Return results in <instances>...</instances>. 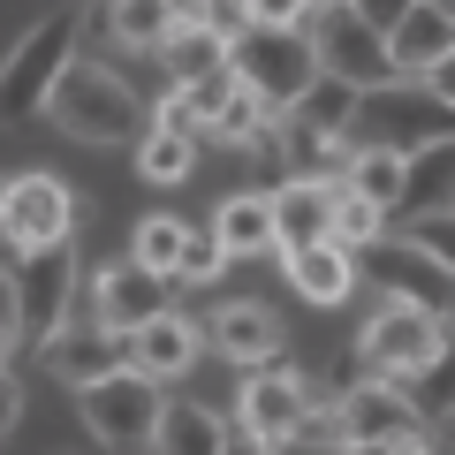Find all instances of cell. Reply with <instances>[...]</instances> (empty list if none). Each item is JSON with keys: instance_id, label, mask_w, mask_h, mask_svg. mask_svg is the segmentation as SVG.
<instances>
[{"instance_id": "obj_1", "label": "cell", "mask_w": 455, "mask_h": 455, "mask_svg": "<svg viewBox=\"0 0 455 455\" xmlns=\"http://www.w3.org/2000/svg\"><path fill=\"white\" fill-rule=\"evenodd\" d=\"M455 137V107L433 92L425 76H395L379 92H357V114H349V152H425Z\"/></svg>"}, {"instance_id": "obj_2", "label": "cell", "mask_w": 455, "mask_h": 455, "mask_svg": "<svg viewBox=\"0 0 455 455\" xmlns=\"http://www.w3.org/2000/svg\"><path fill=\"white\" fill-rule=\"evenodd\" d=\"M46 114H53V130L76 137V145H137V137L152 130L145 92H130V84L114 76V68H99V61L68 68V76L53 84Z\"/></svg>"}, {"instance_id": "obj_3", "label": "cell", "mask_w": 455, "mask_h": 455, "mask_svg": "<svg viewBox=\"0 0 455 455\" xmlns=\"http://www.w3.org/2000/svg\"><path fill=\"white\" fill-rule=\"evenodd\" d=\"M440 357H448V326H440L433 311L403 304V296H379V311L357 334V372L387 379V387H418Z\"/></svg>"}, {"instance_id": "obj_4", "label": "cell", "mask_w": 455, "mask_h": 455, "mask_svg": "<svg viewBox=\"0 0 455 455\" xmlns=\"http://www.w3.org/2000/svg\"><path fill=\"white\" fill-rule=\"evenodd\" d=\"M76 16H46L31 23V31L8 46V61H0V122H31V114H46L53 84L76 68Z\"/></svg>"}, {"instance_id": "obj_5", "label": "cell", "mask_w": 455, "mask_h": 455, "mask_svg": "<svg viewBox=\"0 0 455 455\" xmlns=\"http://www.w3.org/2000/svg\"><path fill=\"white\" fill-rule=\"evenodd\" d=\"M311 440L326 448H395V440H425V410L387 379H357L349 395H334V410L311 418Z\"/></svg>"}, {"instance_id": "obj_6", "label": "cell", "mask_w": 455, "mask_h": 455, "mask_svg": "<svg viewBox=\"0 0 455 455\" xmlns=\"http://www.w3.org/2000/svg\"><path fill=\"white\" fill-rule=\"evenodd\" d=\"M76 418L92 425V440L99 448H114V455H137V448H152V433H160V418H167V395H160V379H145V372H107V379H92V387H76Z\"/></svg>"}, {"instance_id": "obj_7", "label": "cell", "mask_w": 455, "mask_h": 455, "mask_svg": "<svg viewBox=\"0 0 455 455\" xmlns=\"http://www.w3.org/2000/svg\"><path fill=\"white\" fill-rule=\"evenodd\" d=\"M228 68L274 114H296L304 92L319 84V46H311V31H235V61Z\"/></svg>"}, {"instance_id": "obj_8", "label": "cell", "mask_w": 455, "mask_h": 455, "mask_svg": "<svg viewBox=\"0 0 455 455\" xmlns=\"http://www.w3.org/2000/svg\"><path fill=\"white\" fill-rule=\"evenodd\" d=\"M68 235H76V190L61 175H0V243H8V259H38Z\"/></svg>"}, {"instance_id": "obj_9", "label": "cell", "mask_w": 455, "mask_h": 455, "mask_svg": "<svg viewBox=\"0 0 455 455\" xmlns=\"http://www.w3.org/2000/svg\"><path fill=\"white\" fill-rule=\"evenodd\" d=\"M304 31H311V46H319V76H341V84H357V92H379V84L403 76V68H395V46L349 8V0L319 8Z\"/></svg>"}, {"instance_id": "obj_10", "label": "cell", "mask_w": 455, "mask_h": 455, "mask_svg": "<svg viewBox=\"0 0 455 455\" xmlns=\"http://www.w3.org/2000/svg\"><path fill=\"white\" fill-rule=\"evenodd\" d=\"M8 296H16V334L46 349L68 326V304H76V235L53 243V251H38V259H16Z\"/></svg>"}, {"instance_id": "obj_11", "label": "cell", "mask_w": 455, "mask_h": 455, "mask_svg": "<svg viewBox=\"0 0 455 455\" xmlns=\"http://www.w3.org/2000/svg\"><path fill=\"white\" fill-rule=\"evenodd\" d=\"M334 403V395H319L296 364H259V372L243 379V395H235V425H251L259 440H304L311 433V418Z\"/></svg>"}, {"instance_id": "obj_12", "label": "cell", "mask_w": 455, "mask_h": 455, "mask_svg": "<svg viewBox=\"0 0 455 455\" xmlns=\"http://www.w3.org/2000/svg\"><path fill=\"white\" fill-rule=\"evenodd\" d=\"M160 311H167V274H152V266H137V259H114V266L92 274V319L107 326V334L130 341L137 326H152Z\"/></svg>"}, {"instance_id": "obj_13", "label": "cell", "mask_w": 455, "mask_h": 455, "mask_svg": "<svg viewBox=\"0 0 455 455\" xmlns=\"http://www.w3.org/2000/svg\"><path fill=\"white\" fill-rule=\"evenodd\" d=\"M152 61L167 68L175 92H190V84H205V76H228V61H235V31H228L220 16H182Z\"/></svg>"}, {"instance_id": "obj_14", "label": "cell", "mask_w": 455, "mask_h": 455, "mask_svg": "<svg viewBox=\"0 0 455 455\" xmlns=\"http://www.w3.org/2000/svg\"><path fill=\"white\" fill-rule=\"evenodd\" d=\"M38 357H46L53 379H68V387H92V379H107V372H122V364H130V341L107 334L99 319H68L61 334L38 349Z\"/></svg>"}, {"instance_id": "obj_15", "label": "cell", "mask_w": 455, "mask_h": 455, "mask_svg": "<svg viewBox=\"0 0 455 455\" xmlns=\"http://www.w3.org/2000/svg\"><path fill=\"white\" fill-rule=\"evenodd\" d=\"M334 197H341V182H311V175H289L274 190V243H281V259H296V251H311V243L334 235Z\"/></svg>"}, {"instance_id": "obj_16", "label": "cell", "mask_w": 455, "mask_h": 455, "mask_svg": "<svg viewBox=\"0 0 455 455\" xmlns=\"http://www.w3.org/2000/svg\"><path fill=\"white\" fill-rule=\"evenodd\" d=\"M205 334H212L220 357H235L243 372H259V364H281V334H289V326L274 319V304H220Z\"/></svg>"}, {"instance_id": "obj_17", "label": "cell", "mask_w": 455, "mask_h": 455, "mask_svg": "<svg viewBox=\"0 0 455 455\" xmlns=\"http://www.w3.org/2000/svg\"><path fill=\"white\" fill-rule=\"evenodd\" d=\"M197 349H205V326L182 319V311H160L152 326H137L130 334V372L145 379H182L197 364Z\"/></svg>"}, {"instance_id": "obj_18", "label": "cell", "mask_w": 455, "mask_h": 455, "mask_svg": "<svg viewBox=\"0 0 455 455\" xmlns=\"http://www.w3.org/2000/svg\"><path fill=\"white\" fill-rule=\"evenodd\" d=\"M433 212H455V137H440V145L410 152V167H403V197H395V220L418 228V220H433Z\"/></svg>"}, {"instance_id": "obj_19", "label": "cell", "mask_w": 455, "mask_h": 455, "mask_svg": "<svg viewBox=\"0 0 455 455\" xmlns=\"http://www.w3.org/2000/svg\"><path fill=\"white\" fill-rule=\"evenodd\" d=\"M387 296H403V304H418V311H433V319H448L455 311V274L440 259H425L418 243H403V235H395L387 243Z\"/></svg>"}, {"instance_id": "obj_20", "label": "cell", "mask_w": 455, "mask_h": 455, "mask_svg": "<svg viewBox=\"0 0 455 455\" xmlns=\"http://www.w3.org/2000/svg\"><path fill=\"white\" fill-rule=\"evenodd\" d=\"M212 243L228 251V259H274V197L266 190H243V197H228L220 212H212Z\"/></svg>"}, {"instance_id": "obj_21", "label": "cell", "mask_w": 455, "mask_h": 455, "mask_svg": "<svg viewBox=\"0 0 455 455\" xmlns=\"http://www.w3.org/2000/svg\"><path fill=\"white\" fill-rule=\"evenodd\" d=\"M289 281H296L304 304H341V296L357 289V251H341L334 235H326V243H311V251L289 259Z\"/></svg>"}, {"instance_id": "obj_22", "label": "cell", "mask_w": 455, "mask_h": 455, "mask_svg": "<svg viewBox=\"0 0 455 455\" xmlns=\"http://www.w3.org/2000/svg\"><path fill=\"white\" fill-rule=\"evenodd\" d=\"M387 46H395V68H403V76H433V68L455 53V23L440 16L433 0H418V8H410V23L387 38Z\"/></svg>"}, {"instance_id": "obj_23", "label": "cell", "mask_w": 455, "mask_h": 455, "mask_svg": "<svg viewBox=\"0 0 455 455\" xmlns=\"http://www.w3.org/2000/svg\"><path fill=\"white\" fill-rule=\"evenodd\" d=\"M220 448H228V425L205 403H167L160 433H152V455H220Z\"/></svg>"}, {"instance_id": "obj_24", "label": "cell", "mask_w": 455, "mask_h": 455, "mask_svg": "<svg viewBox=\"0 0 455 455\" xmlns=\"http://www.w3.org/2000/svg\"><path fill=\"white\" fill-rule=\"evenodd\" d=\"M175 23H182L175 0H114L107 8V31L122 38V46H137V53H160Z\"/></svg>"}, {"instance_id": "obj_25", "label": "cell", "mask_w": 455, "mask_h": 455, "mask_svg": "<svg viewBox=\"0 0 455 455\" xmlns=\"http://www.w3.org/2000/svg\"><path fill=\"white\" fill-rule=\"evenodd\" d=\"M403 152H357V160L341 167V190L349 197H364V205H379V212H395V197H403Z\"/></svg>"}, {"instance_id": "obj_26", "label": "cell", "mask_w": 455, "mask_h": 455, "mask_svg": "<svg viewBox=\"0 0 455 455\" xmlns=\"http://www.w3.org/2000/svg\"><path fill=\"white\" fill-rule=\"evenodd\" d=\"M182 251H190V228H182L175 212H145V220H137V235H130V259L152 266V274H167V281H175Z\"/></svg>"}, {"instance_id": "obj_27", "label": "cell", "mask_w": 455, "mask_h": 455, "mask_svg": "<svg viewBox=\"0 0 455 455\" xmlns=\"http://www.w3.org/2000/svg\"><path fill=\"white\" fill-rule=\"evenodd\" d=\"M349 114H357V84L319 76V84L304 92V107H296V122H304V130H319V137H341V145H349Z\"/></svg>"}, {"instance_id": "obj_28", "label": "cell", "mask_w": 455, "mask_h": 455, "mask_svg": "<svg viewBox=\"0 0 455 455\" xmlns=\"http://www.w3.org/2000/svg\"><path fill=\"white\" fill-rule=\"evenodd\" d=\"M190 167H197V145H182V137H167V130L137 137V175L145 182H182Z\"/></svg>"}, {"instance_id": "obj_29", "label": "cell", "mask_w": 455, "mask_h": 455, "mask_svg": "<svg viewBox=\"0 0 455 455\" xmlns=\"http://www.w3.org/2000/svg\"><path fill=\"white\" fill-rule=\"evenodd\" d=\"M334 243H341V251L387 243V212H379V205H364V197H349V190H341V197H334Z\"/></svg>"}, {"instance_id": "obj_30", "label": "cell", "mask_w": 455, "mask_h": 455, "mask_svg": "<svg viewBox=\"0 0 455 455\" xmlns=\"http://www.w3.org/2000/svg\"><path fill=\"white\" fill-rule=\"evenodd\" d=\"M152 130H167V137H182V145H205V137H212V130H205V114L190 107V92H167L160 107H152Z\"/></svg>"}, {"instance_id": "obj_31", "label": "cell", "mask_w": 455, "mask_h": 455, "mask_svg": "<svg viewBox=\"0 0 455 455\" xmlns=\"http://www.w3.org/2000/svg\"><path fill=\"white\" fill-rule=\"evenodd\" d=\"M243 8V31H304L311 8L304 0H235Z\"/></svg>"}, {"instance_id": "obj_32", "label": "cell", "mask_w": 455, "mask_h": 455, "mask_svg": "<svg viewBox=\"0 0 455 455\" xmlns=\"http://www.w3.org/2000/svg\"><path fill=\"white\" fill-rule=\"evenodd\" d=\"M220 274H228V251L212 243V235H190V251H182L175 281H182V289H205V281H220Z\"/></svg>"}, {"instance_id": "obj_33", "label": "cell", "mask_w": 455, "mask_h": 455, "mask_svg": "<svg viewBox=\"0 0 455 455\" xmlns=\"http://www.w3.org/2000/svg\"><path fill=\"white\" fill-rule=\"evenodd\" d=\"M403 243H418L425 259H440L455 274V212H433V220H418V228H403Z\"/></svg>"}, {"instance_id": "obj_34", "label": "cell", "mask_w": 455, "mask_h": 455, "mask_svg": "<svg viewBox=\"0 0 455 455\" xmlns=\"http://www.w3.org/2000/svg\"><path fill=\"white\" fill-rule=\"evenodd\" d=\"M410 403H418V410H425V403H433V410H440V418H448V410H455V341H448V357H440V364H433V372H425V379H418V395H410Z\"/></svg>"}, {"instance_id": "obj_35", "label": "cell", "mask_w": 455, "mask_h": 455, "mask_svg": "<svg viewBox=\"0 0 455 455\" xmlns=\"http://www.w3.org/2000/svg\"><path fill=\"white\" fill-rule=\"evenodd\" d=\"M349 8H357V16L372 23L379 38H395V31H403V23H410V8H418V0H349Z\"/></svg>"}, {"instance_id": "obj_36", "label": "cell", "mask_w": 455, "mask_h": 455, "mask_svg": "<svg viewBox=\"0 0 455 455\" xmlns=\"http://www.w3.org/2000/svg\"><path fill=\"white\" fill-rule=\"evenodd\" d=\"M16 425H23V379L8 372V364H0V440L16 433Z\"/></svg>"}, {"instance_id": "obj_37", "label": "cell", "mask_w": 455, "mask_h": 455, "mask_svg": "<svg viewBox=\"0 0 455 455\" xmlns=\"http://www.w3.org/2000/svg\"><path fill=\"white\" fill-rule=\"evenodd\" d=\"M220 455H274V440H259L251 425H228V448Z\"/></svg>"}, {"instance_id": "obj_38", "label": "cell", "mask_w": 455, "mask_h": 455, "mask_svg": "<svg viewBox=\"0 0 455 455\" xmlns=\"http://www.w3.org/2000/svg\"><path fill=\"white\" fill-rule=\"evenodd\" d=\"M16 296H8V281H0V364H8V349H16Z\"/></svg>"}, {"instance_id": "obj_39", "label": "cell", "mask_w": 455, "mask_h": 455, "mask_svg": "<svg viewBox=\"0 0 455 455\" xmlns=\"http://www.w3.org/2000/svg\"><path fill=\"white\" fill-rule=\"evenodd\" d=\"M425 84H433V92H440V99H448V107H455V53H448V61H440V68H433V76H425Z\"/></svg>"}, {"instance_id": "obj_40", "label": "cell", "mask_w": 455, "mask_h": 455, "mask_svg": "<svg viewBox=\"0 0 455 455\" xmlns=\"http://www.w3.org/2000/svg\"><path fill=\"white\" fill-rule=\"evenodd\" d=\"M182 16H212V8H220V0H175Z\"/></svg>"}, {"instance_id": "obj_41", "label": "cell", "mask_w": 455, "mask_h": 455, "mask_svg": "<svg viewBox=\"0 0 455 455\" xmlns=\"http://www.w3.org/2000/svg\"><path fill=\"white\" fill-rule=\"evenodd\" d=\"M440 440H455V410H448V418H440Z\"/></svg>"}, {"instance_id": "obj_42", "label": "cell", "mask_w": 455, "mask_h": 455, "mask_svg": "<svg viewBox=\"0 0 455 455\" xmlns=\"http://www.w3.org/2000/svg\"><path fill=\"white\" fill-rule=\"evenodd\" d=\"M433 8H440V16H448V23H455V0H433Z\"/></svg>"}, {"instance_id": "obj_43", "label": "cell", "mask_w": 455, "mask_h": 455, "mask_svg": "<svg viewBox=\"0 0 455 455\" xmlns=\"http://www.w3.org/2000/svg\"><path fill=\"white\" fill-rule=\"evenodd\" d=\"M304 8H311V16H319V8H334V0H304Z\"/></svg>"}, {"instance_id": "obj_44", "label": "cell", "mask_w": 455, "mask_h": 455, "mask_svg": "<svg viewBox=\"0 0 455 455\" xmlns=\"http://www.w3.org/2000/svg\"><path fill=\"white\" fill-rule=\"evenodd\" d=\"M433 455H455V440H440V448H433Z\"/></svg>"}, {"instance_id": "obj_45", "label": "cell", "mask_w": 455, "mask_h": 455, "mask_svg": "<svg viewBox=\"0 0 455 455\" xmlns=\"http://www.w3.org/2000/svg\"><path fill=\"white\" fill-rule=\"evenodd\" d=\"M0 281H8V274H0Z\"/></svg>"}]
</instances>
